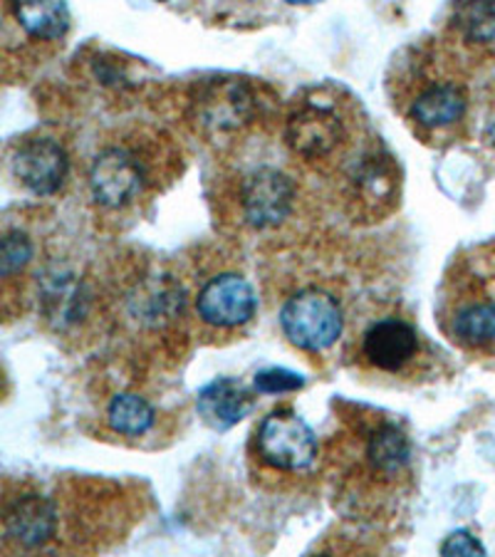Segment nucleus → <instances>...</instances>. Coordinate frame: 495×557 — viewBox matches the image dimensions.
<instances>
[{
	"label": "nucleus",
	"mask_w": 495,
	"mask_h": 557,
	"mask_svg": "<svg viewBox=\"0 0 495 557\" xmlns=\"http://www.w3.org/2000/svg\"><path fill=\"white\" fill-rule=\"evenodd\" d=\"M438 322L463 352L495 359V265H468L451 277Z\"/></svg>",
	"instance_id": "1"
},
{
	"label": "nucleus",
	"mask_w": 495,
	"mask_h": 557,
	"mask_svg": "<svg viewBox=\"0 0 495 557\" xmlns=\"http://www.w3.org/2000/svg\"><path fill=\"white\" fill-rule=\"evenodd\" d=\"M256 451L273 471L300 473L308 471L318 458V436L290 407H281L260 421Z\"/></svg>",
	"instance_id": "2"
},
{
	"label": "nucleus",
	"mask_w": 495,
	"mask_h": 557,
	"mask_svg": "<svg viewBox=\"0 0 495 557\" xmlns=\"http://www.w3.org/2000/svg\"><path fill=\"white\" fill-rule=\"evenodd\" d=\"M281 327L287 343L305 352H325L342 337L345 314L330 293L302 290L281 310Z\"/></svg>",
	"instance_id": "3"
},
{
	"label": "nucleus",
	"mask_w": 495,
	"mask_h": 557,
	"mask_svg": "<svg viewBox=\"0 0 495 557\" xmlns=\"http://www.w3.org/2000/svg\"><path fill=\"white\" fill-rule=\"evenodd\" d=\"M89 191L102 209L120 211L144 191V166L129 149L110 147L89 169Z\"/></svg>",
	"instance_id": "4"
},
{
	"label": "nucleus",
	"mask_w": 495,
	"mask_h": 557,
	"mask_svg": "<svg viewBox=\"0 0 495 557\" xmlns=\"http://www.w3.org/2000/svg\"><path fill=\"white\" fill-rule=\"evenodd\" d=\"M285 139L297 157L327 159L345 141V120L330 104L305 102L287 116Z\"/></svg>",
	"instance_id": "5"
},
{
	"label": "nucleus",
	"mask_w": 495,
	"mask_h": 557,
	"mask_svg": "<svg viewBox=\"0 0 495 557\" xmlns=\"http://www.w3.org/2000/svg\"><path fill=\"white\" fill-rule=\"evenodd\" d=\"M258 298L253 285L236 273L211 277L196 298V314L201 322L219 330L248 325L256 318Z\"/></svg>",
	"instance_id": "6"
},
{
	"label": "nucleus",
	"mask_w": 495,
	"mask_h": 557,
	"mask_svg": "<svg viewBox=\"0 0 495 557\" xmlns=\"http://www.w3.org/2000/svg\"><path fill=\"white\" fill-rule=\"evenodd\" d=\"M421 337L411 322L384 318L369 325L362 337V359L367 367L384 374H401L419 362Z\"/></svg>",
	"instance_id": "7"
},
{
	"label": "nucleus",
	"mask_w": 495,
	"mask_h": 557,
	"mask_svg": "<svg viewBox=\"0 0 495 557\" xmlns=\"http://www.w3.org/2000/svg\"><path fill=\"white\" fill-rule=\"evenodd\" d=\"M295 203V186L283 172L273 166L256 169L243 182L240 206L243 219L250 228L268 231L281 226Z\"/></svg>",
	"instance_id": "8"
},
{
	"label": "nucleus",
	"mask_w": 495,
	"mask_h": 557,
	"mask_svg": "<svg viewBox=\"0 0 495 557\" xmlns=\"http://www.w3.org/2000/svg\"><path fill=\"white\" fill-rule=\"evenodd\" d=\"M468 89L458 79H434L413 95L409 120L426 134H451L466 122Z\"/></svg>",
	"instance_id": "9"
},
{
	"label": "nucleus",
	"mask_w": 495,
	"mask_h": 557,
	"mask_svg": "<svg viewBox=\"0 0 495 557\" xmlns=\"http://www.w3.org/2000/svg\"><path fill=\"white\" fill-rule=\"evenodd\" d=\"M124 310L139 330H166L186 314V298L176 281L154 275L132 287Z\"/></svg>",
	"instance_id": "10"
},
{
	"label": "nucleus",
	"mask_w": 495,
	"mask_h": 557,
	"mask_svg": "<svg viewBox=\"0 0 495 557\" xmlns=\"http://www.w3.org/2000/svg\"><path fill=\"white\" fill-rule=\"evenodd\" d=\"M13 172L35 196H52L65 184L67 154L50 137L28 139L15 151Z\"/></svg>",
	"instance_id": "11"
},
{
	"label": "nucleus",
	"mask_w": 495,
	"mask_h": 557,
	"mask_svg": "<svg viewBox=\"0 0 495 557\" xmlns=\"http://www.w3.org/2000/svg\"><path fill=\"white\" fill-rule=\"evenodd\" d=\"M362 463L367 475L380 483H399L409 473L411 446L394 421L380 419L364 431Z\"/></svg>",
	"instance_id": "12"
},
{
	"label": "nucleus",
	"mask_w": 495,
	"mask_h": 557,
	"mask_svg": "<svg viewBox=\"0 0 495 557\" xmlns=\"http://www.w3.org/2000/svg\"><path fill=\"white\" fill-rule=\"evenodd\" d=\"M5 533L15 545L25 550H35L50 543L58 533V508L42 493H23L8 503L5 516Z\"/></svg>",
	"instance_id": "13"
},
{
	"label": "nucleus",
	"mask_w": 495,
	"mask_h": 557,
	"mask_svg": "<svg viewBox=\"0 0 495 557\" xmlns=\"http://www.w3.org/2000/svg\"><path fill=\"white\" fill-rule=\"evenodd\" d=\"M198 122L211 132H231L243 127L253 114V95L236 79L213 83L203 89L201 100H196Z\"/></svg>",
	"instance_id": "14"
},
{
	"label": "nucleus",
	"mask_w": 495,
	"mask_h": 557,
	"mask_svg": "<svg viewBox=\"0 0 495 557\" xmlns=\"http://www.w3.org/2000/svg\"><path fill=\"white\" fill-rule=\"evenodd\" d=\"M256 397L236 380H215L198 392V417L215 431H228L253 411Z\"/></svg>",
	"instance_id": "15"
},
{
	"label": "nucleus",
	"mask_w": 495,
	"mask_h": 557,
	"mask_svg": "<svg viewBox=\"0 0 495 557\" xmlns=\"http://www.w3.org/2000/svg\"><path fill=\"white\" fill-rule=\"evenodd\" d=\"M451 30L468 48H495V0H458L451 15Z\"/></svg>",
	"instance_id": "16"
},
{
	"label": "nucleus",
	"mask_w": 495,
	"mask_h": 557,
	"mask_svg": "<svg viewBox=\"0 0 495 557\" xmlns=\"http://www.w3.org/2000/svg\"><path fill=\"white\" fill-rule=\"evenodd\" d=\"M13 11L23 30L38 40H60L70 30L65 0H13Z\"/></svg>",
	"instance_id": "17"
},
{
	"label": "nucleus",
	"mask_w": 495,
	"mask_h": 557,
	"mask_svg": "<svg viewBox=\"0 0 495 557\" xmlns=\"http://www.w3.org/2000/svg\"><path fill=\"white\" fill-rule=\"evenodd\" d=\"M42 305L58 327H70L87 314V293L72 275H58L45 285Z\"/></svg>",
	"instance_id": "18"
},
{
	"label": "nucleus",
	"mask_w": 495,
	"mask_h": 557,
	"mask_svg": "<svg viewBox=\"0 0 495 557\" xmlns=\"http://www.w3.org/2000/svg\"><path fill=\"white\" fill-rule=\"evenodd\" d=\"M107 421L120 436L137 438L149 434L157 421V411L139 394H116L107 407Z\"/></svg>",
	"instance_id": "19"
},
{
	"label": "nucleus",
	"mask_w": 495,
	"mask_h": 557,
	"mask_svg": "<svg viewBox=\"0 0 495 557\" xmlns=\"http://www.w3.org/2000/svg\"><path fill=\"white\" fill-rule=\"evenodd\" d=\"M396 174L389 159L382 157H367L359 161L357 172L352 176V186L359 201L380 203L384 199H392L396 194Z\"/></svg>",
	"instance_id": "20"
},
{
	"label": "nucleus",
	"mask_w": 495,
	"mask_h": 557,
	"mask_svg": "<svg viewBox=\"0 0 495 557\" xmlns=\"http://www.w3.org/2000/svg\"><path fill=\"white\" fill-rule=\"evenodd\" d=\"M33 258L30 238L21 231H11L0 236V277L21 273Z\"/></svg>",
	"instance_id": "21"
},
{
	"label": "nucleus",
	"mask_w": 495,
	"mask_h": 557,
	"mask_svg": "<svg viewBox=\"0 0 495 557\" xmlns=\"http://www.w3.org/2000/svg\"><path fill=\"white\" fill-rule=\"evenodd\" d=\"M302 376L290 370H281V367H273V370L258 372L256 376V389L263 394H283V392H297L302 389Z\"/></svg>",
	"instance_id": "22"
},
{
	"label": "nucleus",
	"mask_w": 495,
	"mask_h": 557,
	"mask_svg": "<svg viewBox=\"0 0 495 557\" xmlns=\"http://www.w3.org/2000/svg\"><path fill=\"white\" fill-rule=\"evenodd\" d=\"M485 547L481 545V541L468 533V530H456L441 545V555H483Z\"/></svg>",
	"instance_id": "23"
},
{
	"label": "nucleus",
	"mask_w": 495,
	"mask_h": 557,
	"mask_svg": "<svg viewBox=\"0 0 495 557\" xmlns=\"http://www.w3.org/2000/svg\"><path fill=\"white\" fill-rule=\"evenodd\" d=\"M485 141H488L491 147L495 149V104H493V112L488 116V122H485Z\"/></svg>",
	"instance_id": "24"
},
{
	"label": "nucleus",
	"mask_w": 495,
	"mask_h": 557,
	"mask_svg": "<svg viewBox=\"0 0 495 557\" xmlns=\"http://www.w3.org/2000/svg\"><path fill=\"white\" fill-rule=\"evenodd\" d=\"M290 5H312V3H322V0H285Z\"/></svg>",
	"instance_id": "25"
},
{
	"label": "nucleus",
	"mask_w": 495,
	"mask_h": 557,
	"mask_svg": "<svg viewBox=\"0 0 495 557\" xmlns=\"http://www.w3.org/2000/svg\"><path fill=\"white\" fill-rule=\"evenodd\" d=\"M159 3H164V0H159Z\"/></svg>",
	"instance_id": "26"
}]
</instances>
